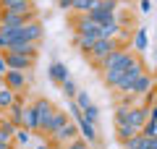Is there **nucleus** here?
Here are the masks:
<instances>
[{
	"label": "nucleus",
	"instance_id": "f257e3e1",
	"mask_svg": "<svg viewBox=\"0 0 157 149\" xmlns=\"http://www.w3.org/2000/svg\"><path fill=\"white\" fill-rule=\"evenodd\" d=\"M147 68H144V60L141 58H131V63L126 66V71H123V76H121V81H118V86H115V92H121V94H128L131 92V86L136 84V78L144 73Z\"/></svg>",
	"mask_w": 157,
	"mask_h": 149
},
{
	"label": "nucleus",
	"instance_id": "f03ea898",
	"mask_svg": "<svg viewBox=\"0 0 157 149\" xmlns=\"http://www.w3.org/2000/svg\"><path fill=\"white\" fill-rule=\"evenodd\" d=\"M131 58H134L131 47H118L115 52H110V55L100 63L97 71H126V66L131 63Z\"/></svg>",
	"mask_w": 157,
	"mask_h": 149
},
{
	"label": "nucleus",
	"instance_id": "7ed1b4c3",
	"mask_svg": "<svg viewBox=\"0 0 157 149\" xmlns=\"http://www.w3.org/2000/svg\"><path fill=\"white\" fill-rule=\"evenodd\" d=\"M32 105H34V110H37V133L45 136L47 126H50V118H52V113H55V105H52L50 99H45V97H37Z\"/></svg>",
	"mask_w": 157,
	"mask_h": 149
},
{
	"label": "nucleus",
	"instance_id": "20e7f679",
	"mask_svg": "<svg viewBox=\"0 0 157 149\" xmlns=\"http://www.w3.org/2000/svg\"><path fill=\"white\" fill-rule=\"evenodd\" d=\"M118 47H121V44H118L115 39H97V42H94V47H92L89 52H86V58L92 60V68L97 71V68H100V63L105 60V58L110 55V52H115Z\"/></svg>",
	"mask_w": 157,
	"mask_h": 149
},
{
	"label": "nucleus",
	"instance_id": "39448f33",
	"mask_svg": "<svg viewBox=\"0 0 157 149\" xmlns=\"http://www.w3.org/2000/svg\"><path fill=\"white\" fill-rule=\"evenodd\" d=\"M42 37H45V24L39 21V18H34V21H26L21 29H18V39H24V42H42Z\"/></svg>",
	"mask_w": 157,
	"mask_h": 149
},
{
	"label": "nucleus",
	"instance_id": "423d86ee",
	"mask_svg": "<svg viewBox=\"0 0 157 149\" xmlns=\"http://www.w3.org/2000/svg\"><path fill=\"white\" fill-rule=\"evenodd\" d=\"M6 86L8 89H13V92L16 94H21L24 89H26V84L32 81V76H29V71H11V68H8L6 71Z\"/></svg>",
	"mask_w": 157,
	"mask_h": 149
},
{
	"label": "nucleus",
	"instance_id": "0eeeda50",
	"mask_svg": "<svg viewBox=\"0 0 157 149\" xmlns=\"http://www.w3.org/2000/svg\"><path fill=\"white\" fill-rule=\"evenodd\" d=\"M73 34H86V37H97L100 39V24H94L89 16H76L73 18Z\"/></svg>",
	"mask_w": 157,
	"mask_h": 149
},
{
	"label": "nucleus",
	"instance_id": "6e6552de",
	"mask_svg": "<svg viewBox=\"0 0 157 149\" xmlns=\"http://www.w3.org/2000/svg\"><path fill=\"white\" fill-rule=\"evenodd\" d=\"M6 55V66L11 68V71H32L34 68V58L29 55H18V52H3Z\"/></svg>",
	"mask_w": 157,
	"mask_h": 149
},
{
	"label": "nucleus",
	"instance_id": "1a4fd4ad",
	"mask_svg": "<svg viewBox=\"0 0 157 149\" xmlns=\"http://www.w3.org/2000/svg\"><path fill=\"white\" fill-rule=\"evenodd\" d=\"M149 120V107L141 102V105H134V107H128V115H126V123L128 126H134V128H141L144 123Z\"/></svg>",
	"mask_w": 157,
	"mask_h": 149
},
{
	"label": "nucleus",
	"instance_id": "9d476101",
	"mask_svg": "<svg viewBox=\"0 0 157 149\" xmlns=\"http://www.w3.org/2000/svg\"><path fill=\"white\" fill-rule=\"evenodd\" d=\"M6 52H18V55H29V58L37 60V58H39V44H37V42H24V39H16Z\"/></svg>",
	"mask_w": 157,
	"mask_h": 149
},
{
	"label": "nucleus",
	"instance_id": "9b49d317",
	"mask_svg": "<svg viewBox=\"0 0 157 149\" xmlns=\"http://www.w3.org/2000/svg\"><path fill=\"white\" fill-rule=\"evenodd\" d=\"M3 115H6L8 120L13 123V126L24 128V97H21V94H18V97H16V102H13V105L8 107L6 113H3Z\"/></svg>",
	"mask_w": 157,
	"mask_h": 149
},
{
	"label": "nucleus",
	"instance_id": "f8f14e48",
	"mask_svg": "<svg viewBox=\"0 0 157 149\" xmlns=\"http://www.w3.org/2000/svg\"><path fill=\"white\" fill-rule=\"evenodd\" d=\"M155 84H157V81H155V76L144 71V73H141L139 78H136V84L131 86V92H128V94H134V97H144V94L149 92V89L155 86Z\"/></svg>",
	"mask_w": 157,
	"mask_h": 149
},
{
	"label": "nucleus",
	"instance_id": "ddd939ff",
	"mask_svg": "<svg viewBox=\"0 0 157 149\" xmlns=\"http://www.w3.org/2000/svg\"><path fill=\"white\" fill-rule=\"evenodd\" d=\"M47 76H50L52 84H63L66 78H71V73H68V66L60 60H52L50 66H47Z\"/></svg>",
	"mask_w": 157,
	"mask_h": 149
},
{
	"label": "nucleus",
	"instance_id": "4468645a",
	"mask_svg": "<svg viewBox=\"0 0 157 149\" xmlns=\"http://www.w3.org/2000/svg\"><path fill=\"white\" fill-rule=\"evenodd\" d=\"M68 120H71V115H68L63 107H55V113H52V118H50V126H47V133H45V136H52L55 131H60Z\"/></svg>",
	"mask_w": 157,
	"mask_h": 149
},
{
	"label": "nucleus",
	"instance_id": "2eb2a0df",
	"mask_svg": "<svg viewBox=\"0 0 157 149\" xmlns=\"http://www.w3.org/2000/svg\"><path fill=\"white\" fill-rule=\"evenodd\" d=\"M26 24V18L18 16L13 11H3V18H0V29H21Z\"/></svg>",
	"mask_w": 157,
	"mask_h": 149
},
{
	"label": "nucleus",
	"instance_id": "dca6fc26",
	"mask_svg": "<svg viewBox=\"0 0 157 149\" xmlns=\"http://www.w3.org/2000/svg\"><path fill=\"white\" fill-rule=\"evenodd\" d=\"M18 126H13L6 115L0 118V144H13V136H16Z\"/></svg>",
	"mask_w": 157,
	"mask_h": 149
},
{
	"label": "nucleus",
	"instance_id": "f3484780",
	"mask_svg": "<svg viewBox=\"0 0 157 149\" xmlns=\"http://www.w3.org/2000/svg\"><path fill=\"white\" fill-rule=\"evenodd\" d=\"M94 42H97V37H86V34H73V39H71V44H73L76 50H81L84 55L94 47Z\"/></svg>",
	"mask_w": 157,
	"mask_h": 149
},
{
	"label": "nucleus",
	"instance_id": "a211bd4d",
	"mask_svg": "<svg viewBox=\"0 0 157 149\" xmlns=\"http://www.w3.org/2000/svg\"><path fill=\"white\" fill-rule=\"evenodd\" d=\"M136 133H139V128L128 126V123H115V139H118L121 144H123V141H128V139H134Z\"/></svg>",
	"mask_w": 157,
	"mask_h": 149
},
{
	"label": "nucleus",
	"instance_id": "6ab92c4d",
	"mask_svg": "<svg viewBox=\"0 0 157 149\" xmlns=\"http://www.w3.org/2000/svg\"><path fill=\"white\" fill-rule=\"evenodd\" d=\"M24 128L37 133V110H34V105H24Z\"/></svg>",
	"mask_w": 157,
	"mask_h": 149
},
{
	"label": "nucleus",
	"instance_id": "aec40b11",
	"mask_svg": "<svg viewBox=\"0 0 157 149\" xmlns=\"http://www.w3.org/2000/svg\"><path fill=\"white\" fill-rule=\"evenodd\" d=\"M16 97H18V94L13 92V89H8V86H3V89H0V113H6L8 107H11L13 102H16Z\"/></svg>",
	"mask_w": 157,
	"mask_h": 149
},
{
	"label": "nucleus",
	"instance_id": "412c9836",
	"mask_svg": "<svg viewBox=\"0 0 157 149\" xmlns=\"http://www.w3.org/2000/svg\"><path fill=\"white\" fill-rule=\"evenodd\" d=\"M92 8H97V0H73L71 13H76V16H84V13L92 11Z\"/></svg>",
	"mask_w": 157,
	"mask_h": 149
},
{
	"label": "nucleus",
	"instance_id": "4be33fe9",
	"mask_svg": "<svg viewBox=\"0 0 157 149\" xmlns=\"http://www.w3.org/2000/svg\"><path fill=\"white\" fill-rule=\"evenodd\" d=\"M32 136H34V133L29 131V128H18L16 136H13V147H24V149H26L29 144H32Z\"/></svg>",
	"mask_w": 157,
	"mask_h": 149
},
{
	"label": "nucleus",
	"instance_id": "5701e85b",
	"mask_svg": "<svg viewBox=\"0 0 157 149\" xmlns=\"http://www.w3.org/2000/svg\"><path fill=\"white\" fill-rule=\"evenodd\" d=\"M147 44H149V37H147V29H136L134 34V50L136 52H144Z\"/></svg>",
	"mask_w": 157,
	"mask_h": 149
},
{
	"label": "nucleus",
	"instance_id": "b1692460",
	"mask_svg": "<svg viewBox=\"0 0 157 149\" xmlns=\"http://www.w3.org/2000/svg\"><path fill=\"white\" fill-rule=\"evenodd\" d=\"M60 89H63V94H66V99H73V97H76V92H78L73 78H66V81L60 84Z\"/></svg>",
	"mask_w": 157,
	"mask_h": 149
},
{
	"label": "nucleus",
	"instance_id": "393cba45",
	"mask_svg": "<svg viewBox=\"0 0 157 149\" xmlns=\"http://www.w3.org/2000/svg\"><path fill=\"white\" fill-rule=\"evenodd\" d=\"M139 133H141V136H147V139H157V123H152V120H147L144 126L139 128Z\"/></svg>",
	"mask_w": 157,
	"mask_h": 149
},
{
	"label": "nucleus",
	"instance_id": "a878e982",
	"mask_svg": "<svg viewBox=\"0 0 157 149\" xmlns=\"http://www.w3.org/2000/svg\"><path fill=\"white\" fill-rule=\"evenodd\" d=\"M81 113H84V118H86V120H89V123H94V126H97V120H100V107L89 105V107H84V110H81Z\"/></svg>",
	"mask_w": 157,
	"mask_h": 149
},
{
	"label": "nucleus",
	"instance_id": "bb28decb",
	"mask_svg": "<svg viewBox=\"0 0 157 149\" xmlns=\"http://www.w3.org/2000/svg\"><path fill=\"white\" fill-rule=\"evenodd\" d=\"M73 102L78 105V110H84V107H89V105H92V99H89V94H86V92H76Z\"/></svg>",
	"mask_w": 157,
	"mask_h": 149
},
{
	"label": "nucleus",
	"instance_id": "cd10ccee",
	"mask_svg": "<svg viewBox=\"0 0 157 149\" xmlns=\"http://www.w3.org/2000/svg\"><path fill=\"white\" fill-rule=\"evenodd\" d=\"M97 8H100V11H107V13H115L118 0H97Z\"/></svg>",
	"mask_w": 157,
	"mask_h": 149
},
{
	"label": "nucleus",
	"instance_id": "c85d7f7f",
	"mask_svg": "<svg viewBox=\"0 0 157 149\" xmlns=\"http://www.w3.org/2000/svg\"><path fill=\"white\" fill-rule=\"evenodd\" d=\"M63 149H89V144H86L84 139L78 136V139H73V141H68V144H66Z\"/></svg>",
	"mask_w": 157,
	"mask_h": 149
},
{
	"label": "nucleus",
	"instance_id": "c756f323",
	"mask_svg": "<svg viewBox=\"0 0 157 149\" xmlns=\"http://www.w3.org/2000/svg\"><path fill=\"white\" fill-rule=\"evenodd\" d=\"M141 139H144V136H141V133H136L134 139L123 141V149H139V147H141Z\"/></svg>",
	"mask_w": 157,
	"mask_h": 149
},
{
	"label": "nucleus",
	"instance_id": "7c9ffc66",
	"mask_svg": "<svg viewBox=\"0 0 157 149\" xmlns=\"http://www.w3.org/2000/svg\"><path fill=\"white\" fill-rule=\"evenodd\" d=\"M139 149H157V139H141V147Z\"/></svg>",
	"mask_w": 157,
	"mask_h": 149
},
{
	"label": "nucleus",
	"instance_id": "2f4dec72",
	"mask_svg": "<svg viewBox=\"0 0 157 149\" xmlns=\"http://www.w3.org/2000/svg\"><path fill=\"white\" fill-rule=\"evenodd\" d=\"M71 6H73V0H58V8L60 11H71Z\"/></svg>",
	"mask_w": 157,
	"mask_h": 149
},
{
	"label": "nucleus",
	"instance_id": "473e14b6",
	"mask_svg": "<svg viewBox=\"0 0 157 149\" xmlns=\"http://www.w3.org/2000/svg\"><path fill=\"white\" fill-rule=\"evenodd\" d=\"M139 8H141L144 13H149V11H152V3H149V0H139Z\"/></svg>",
	"mask_w": 157,
	"mask_h": 149
},
{
	"label": "nucleus",
	"instance_id": "72a5a7b5",
	"mask_svg": "<svg viewBox=\"0 0 157 149\" xmlns=\"http://www.w3.org/2000/svg\"><path fill=\"white\" fill-rule=\"evenodd\" d=\"M6 71H8V66H6V55L0 52V76H6Z\"/></svg>",
	"mask_w": 157,
	"mask_h": 149
},
{
	"label": "nucleus",
	"instance_id": "f704fd0d",
	"mask_svg": "<svg viewBox=\"0 0 157 149\" xmlns=\"http://www.w3.org/2000/svg\"><path fill=\"white\" fill-rule=\"evenodd\" d=\"M149 120L157 123V107H149Z\"/></svg>",
	"mask_w": 157,
	"mask_h": 149
},
{
	"label": "nucleus",
	"instance_id": "c9c22d12",
	"mask_svg": "<svg viewBox=\"0 0 157 149\" xmlns=\"http://www.w3.org/2000/svg\"><path fill=\"white\" fill-rule=\"evenodd\" d=\"M34 149H52V147H50V141H39Z\"/></svg>",
	"mask_w": 157,
	"mask_h": 149
},
{
	"label": "nucleus",
	"instance_id": "e433bc0d",
	"mask_svg": "<svg viewBox=\"0 0 157 149\" xmlns=\"http://www.w3.org/2000/svg\"><path fill=\"white\" fill-rule=\"evenodd\" d=\"M0 149H13V144H0Z\"/></svg>",
	"mask_w": 157,
	"mask_h": 149
},
{
	"label": "nucleus",
	"instance_id": "4c0bfd02",
	"mask_svg": "<svg viewBox=\"0 0 157 149\" xmlns=\"http://www.w3.org/2000/svg\"><path fill=\"white\" fill-rule=\"evenodd\" d=\"M155 63H157V47H155Z\"/></svg>",
	"mask_w": 157,
	"mask_h": 149
},
{
	"label": "nucleus",
	"instance_id": "58836bf2",
	"mask_svg": "<svg viewBox=\"0 0 157 149\" xmlns=\"http://www.w3.org/2000/svg\"><path fill=\"white\" fill-rule=\"evenodd\" d=\"M29 3H34V6H37V0H29Z\"/></svg>",
	"mask_w": 157,
	"mask_h": 149
},
{
	"label": "nucleus",
	"instance_id": "ea45409f",
	"mask_svg": "<svg viewBox=\"0 0 157 149\" xmlns=\"http://www.w3.org/2000/svg\"><path fill=\"white\" fill-rule=\"evenodd\" d=\"M0 18H3V8H0Z\"/></svg>",
	"mask_w": 157,
	"mask_h": 149
},
{
	"label": "nucleus",
	"instance_id": "a19ab883",
	"mask_svg": "<svg viewBox=\"0 0 157 149\" xmlns=\"http://www.w3.org/2000/svg\"><path fill=\"white\" fill-rule=\"evenodd\" d=\"M0 118H3V113H0Z\"/></svg>",
	"mask_w": 157,
	"mask_h": 149
},
{
	"label": "nucleus",
	"instance_id": "79ce46f5",
	"mask_svg": "<svg viewBox=\"0 0 157 149\" xmlns=\"http://www.w3.org/2000/svg\"><path fill=\"white\" fill-rule=\"evenodd\" d=\"M55 3H58V0H55Z\"/></svg>",
	"mask_w": 157,
	"mask_h": 149
}]
</instances>
